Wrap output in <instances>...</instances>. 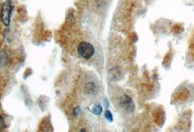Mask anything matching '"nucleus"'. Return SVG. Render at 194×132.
<instances>
[{"mask_svg":"<svg viewBox=\"0 0 194 132\" xmlns=\"http://www.w3.org/2000/svg\"><path fill=\"white\" fill-rule=\"evenodd\" d=\"M12 9L13 4L11 0H6L3 2L1 7V20L5 26H8L10 23Z\"/></svg>","mask_w":194,"mask_h":132,"instance_id":"nucleus-1","label":"nucleus"},{"mask_svg":"<svg viewBox=\"0 0 194 132\" xmlns=\"http://www.w3.org/2000/svg\"><path fill=\"white\" fill-rule=\"evenodd\" d=\"M78 53L81 58L89 60L94 54V48L93 46L86 41H81L78 46Z\"/></svg>","mask_w":194,"mask_h":132,"instance_id":"nucleus-2","label":"nucleus"},{"mask_svg":"<svg viewBox=\"0 0 194 132\" xmlns=\"http://www.w3.org/2000/svg\"><path fill=\"white\" fill-rule=\"evenodd\" d=\"M120 105L121 107L128 112H132L134 110V105L132 98L128 95H123L120 99Z\"/></svg>","mask_w":194,"mask_h":132,"instance_id":"nucleus-3","label":"nucleus"},{"mask_svg":"<svg viewBox=\"0 0 194 132\" xmlns=\"http://www.w3.org/2000/svg\"><path fill=\"white\" fill-rule=\"evenodd\" d=\"M92 112L93 113V114L96 115H100L102 112V106L100 105V104H96L94 105V107H92Z\"/></svg>","mask_w":194,"mask_h":132,"instance_id":"nucleus-4","label":"nucleus"},{"mask_svg":"<svg viewBox=\"0 0 194 132\" xmlns=\"http://www.w3.org/2000/svg\"><path fill=\"white\" fill-rule=\"evenodd\" d=\"M86 90H87L88 93L93 94L94 92H96L97 89H96L95 85L93 84V83H88L86 86Z\"/></svg>","mask_w":194,"mask_h":132,"instance_id":"nucleus-5","label":"nucleus"},{"mask_svg":"<svg viewBox=\"0 0 194 132\" xmlns=\"http://www.w3.org/2000/svg\"><path fill=\"white\" fill-rule=\"evenodd\" d=\"M104 115H105V118H106L109 122L113 121V115H112V113L110 111H109L107 110H105V114H104Z\"/></svg>","mask_w":194,"mask_h":132,"instance_id":"nucleus-6","label":"nucleus"},{"mask_svg":"<svg viewBox=\"0 0 194 132\" xmlns=\"http://www.w3.org/2000/svg\"><path fill=\"white\" fill-rule=\"evenodd\" d=\"M73 115L75 116H77L78 115V113H79V108L78 107H74L73 108Z\"/></svg>","mask_w":194,"mask_h":132,"instance_id":"nucleus-7","label":"nucleus"},{"mask_svg":"<svg viewBox=\"0 0 194 132\" xmlns=\"http://www.w3.org/2000/svg\"><path fill=\"white\" fill-rule=\"evenodd\" d=\"M4 126H5V124H4V119H3L2 116H1V129H3V128H4Z\"/></svg>","mask_w":194,"mask_h":132,"instance_id":"nucleus-8","label":"nucleus"}]
</instances>
